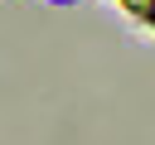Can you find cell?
<instances>
[{
	"label": "cell",
	"instance_id": "1",
	"mask_svg": "<svg viewBox=\"0 0 155 145\" xmlns=\"http://www.w3.org/2000/svg\"><path fill=\"white\" fill-rule=\"evenodd\" d=\"M58 5H68V0H58Z\"/></svg>",
	"mask_w": 155,
	"mask_h": 145
}]
</instances>
